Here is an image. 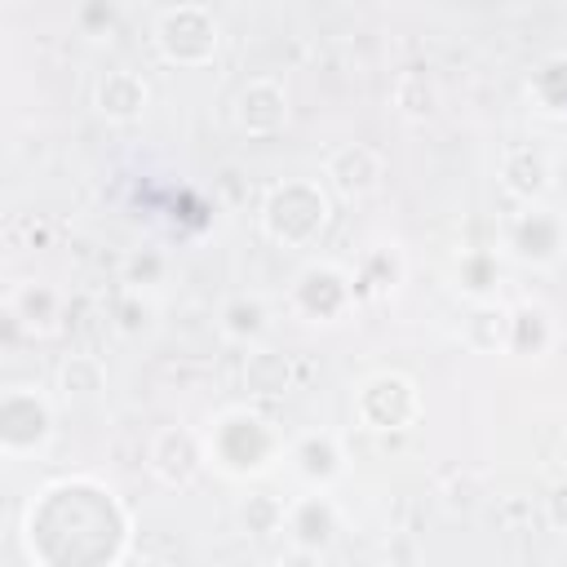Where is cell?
Segmentation results:
<instances>
[{"label": "cell", "instance_id": "1", "mask_svg": "<svg viewBox=\"0 0 567 567\" xmlns=\"http://www.w3.org/2000/svg\"><path fill=\"white\" fill-rule=\"evenodd\" d=\"M22 540L40 567H115L133 549V514L111 483L66 474L27 501Z\"/></svg>", "mask_w": 567, "mask_h": 567}, {"label": "cell", "instance_id": "2", "mask_svg": "<svg viewBox=\"0 0 567 567\" xmlns=\"http://www.w3.org/2000/svg\"><path fill=\"white\" fill-rule=\"evenodd\" d=\"M204 452L208 465L230 478V483H252L261 474H270L288 452H284V434L279 425L257 412V408H221L208 430H204Z\"/></svg>", "mask_w": 567, "mask_h": 567}, {"label": "cell", "instance_id": "3", "mask_svg": "<svg viewBox=\"0 0 567 567\" xmlns=\"http://www.w3.org/2000/svg\"><path fill=\"white\" fill-rule=\"evenodd\" d=\"M328 226H332V199L315 177H284L261 199V235L275 248L288 252L319 248Z\"/></svg>", "mask_w": 567, "mask_h": 567}, {"label": "cell", "instance_id": "4", "mask_svg": "<svg viewBox=\"0 0 567 567\" xmlns=\"http://www.w3.org/2000/svg\"><path fill=\"white\" fill-rule=\"evenodd\" d=\"M151 44H155L159 62H168L177 71H199V66H213L221 53V22L208 4L182 0V4H168L155 13Z\"/></svg>", "mask_w": 567, "mask_h": 567}, {"label": "cell", "instance_id": "5", "mask_svg": "<svg viewBox=\"0 0 567 567\" xmlns=\"http://www.w3.org/2000/svg\"><path fill=\"white\" fill-rule=\"evenodd\" d=\"M58 434V412L53 399L35 385H9L0 394V456L4 461H27L44 456Z\"/></svg>", "mask_w": 567, "mask_h": 567}, {"label": "cell", "instance_id": "6", "mask_svg": "<svg viewBox=\"0 0 567 567\" xmlns=\"http://www.w3.org/2000/svg\"><path fill=\"white\" fill-rule=\"evenodd\" d=\"M501 252L527 270H549L567 257V213L549 199L518 204V213L505 221Z\"/></svg>", "mask_w": 567, "mask_h": 567}, {"label": "cell", "instance_id": "7", "mask_svg": "<svg viewBox=\"0 0 567 567\" xmlns=\"http://www.w3.org/2000/svg\"><path fill=\"white\" fill-rule=\"evenodd\" d=\"M425 399L408 372H372L354 390V421L372 434H403L421 421Z\"/></svg>", "mask_w": 567, "mask_h": 567}, {"label": "cell", "instance_id": "8", "mask_svg": "<svg viewBox=\"0 0 567 567\" xmlns=\"http://www.w3.org/2000/svg\"><path fill=\"white\" fill-rule=\"evenodd\" d=\"M354 301H359L354 270H346V266H337V261H306V266L292 275V284H288V306H292V315L306 319V323L332 328V323L350 319Z\"/></svg>", "mask_w": 567, "mask_h": 567}, {"label": "cell", "instance_id": "9", "mask_svg": "<svg viewBox=\"0 0 567 567\" xmlns=\"http://www.w3.org/2000/svg\"><path fill=\"white\" fill-rule=\"evenodd\" d=\"M146 470L155 483L186 492L199 483V474L208 470V452H204V434L190 425H159L146 443Z\"/></svg>", "mask_w": 567, "mask_h": 567}, {"label": "cell", "instance_id": "10", "mask_svg": "<svg viewBox=\"0 0 567 567\" xmlns=\"http://www.w3.org/2000/svg\"><path fill=\"white\" fill-rule=\"evenodd\" d=\"M284 536L306 558H319V554H328L337 545V536H341V509L328 496V487H306L301 496L288 501V509H284Z\"/></svg>", "mask_w": 567, "mask_h": 567}, {"label": "cell", "instance_id": "11", "mask_svg": "<svg viewBox=\"0 0 567 567\" xmlns=\"http://www.w3.org/2000/svg\"><path fill=\"white\" fill-rule=\"evenodd\" d=\"M288 89L275 75H252L248 84H239L235 93V128L252 142H270L288 128Z\"/></svg>", "mask_w": 567, "mask_h": 567}, {"label": "cell", "instance_id": "12", "mask_svg": "<svg viewBox=\"0 0 567 567\" xmlns=\"http://www.w3.org/2000/svg\"><path fill=\"white\" fill-rule=\"evenodd\" d=\"M323 182L341 195V199H368L381 190L385 182V155L368 142H341L328 159H323Z\"/></svg>", "mask_w": 567, "mask_h": 567}, {"label": "cell", "instance_id": "13", "mask_svg": "<svg viewBox=\"0 0 567 567\" xmlns=\"http://www.w3.org/2000/svg\"><path fill=\"white\" fill-rule=\"evenodd\" d=\"M496 177L514 204H536V199H549V190H554V159L532 142H514L501 151Z\"/></svg>", "mask_w": 567, "mask_h": 567}, {"label": "cell", "instance_id": "14", "mask_svg": "<svg viewBox=\"0 0 567 567\" xmlns=\"http://www.w3.org/2000/svg\"><path fill=\"white\" fill-rule=\"evenodd\" d=\"M288 465L306 487H337L350 470V456L332 430H306L288 443Z\"/></svg>", "mask_w": 567, "mask_h": 567}, {"label": "cell", "instance_id": "15", "mask_svg": "<svg viewBox=\"0 0 567 567\" xmlns=\"http://www.w3.org/2000/svg\"><path fill=\"white\" fill-rule=\"evenodd\" d=\"M151 106V84L133 66H111L93 84V111L106 124H137Z\"/></svg>", "mask_w": 567, "mask_h": 567}, {"label": "cell", "instance_id": "16", "mask_svg": "<svg viewBox=\"0 0 567 567\" xmlns=\"http://www.w3.org/2000/svg\"><path fill=\"white\" fill-rule=\"evenodd\" d=\"M403 279H408V257H403L399 244H372V248L359 257V266H354V288H359V297H368V301L394 297V292L403 288Z\"/></svg>", "mask_w": 567, "mask_h": 567}, {"label": "cell", "instance_id": "17", "mask_svg": "<svg viewBox=\"0 0 567 567\" xmlns=\"http://www.w3.org/2000/svg\"><path fill=\"white\" fill-rule=\"evenodd\" d=\"M558 346V323L540 301H518L509 306V350L518 359H545Z\"/></svg>", "mask_w": 567, "mask_h": 567}, {"label": "cell", "instance_id": "18", "mask_svg": "<svg viewBox=\"0 0 567 567\" xmlns=\"http://www.w3.org/2000/svg\"><path fill=\"white\" fill-rule=\"evenodd\" d=\"M9 315H13V323H18L22 332H31V337H49V332L62 328V292H58L53 284L31 279V284L13 288V297H9Z\"/></svg>", "mask_w": 567, "mask_h": 567}, {"label": "cell", "instance_id": "19", "mask_svg": "<svg viewBox=\"0 0 567 567\" xmlns=\"http://www.w3.org/2000/svg\"><path fill=\"white\" fill-rule=\"evenodd\" d=\"M461 346L474 354H505L509 350V306H501L496 297L470 301V310L461 319Z\"/></svg>", "mask_w": 567, "mask_h": 567}, {"label": "cell", "instance_id": "20", "mask_svg": "<svg viewBox=\"0 0 567 567\" xmlns=\"http://www.w3.org/2000/svg\"><path fill=\"white\" fill-rule=\"evenodd\" d=\"M501 279H505L501 248H465V252H456V261H452V288H456L465 301H487V297H496Z\"/></svg>", "mask_w": 567, "mask_h": 567}, {"label": "cell", "instance_id": "21", "mask_svg": "<svg viewBox=\"0 0 567 567\" xmlns=\"http://www.w3.org/2000/svg\"><path fill=\"white\" fill-rule=\"evenodd\" d=\"M390 106H394L403 120H412V124H425V120H434V115L443 111V93H439V80H434L430 71H421V66L403 71V75L394 80V89H390Z\"/></svg>", "mask_w": 567, "mask_h": 567}, {"label": "cell", "instance_id": "22", "mask_svg": "<svg viewBox=\"0 0 567 567\" xmlns=\"http://www.w3.org/2000/svg\"><path fill=\"white\" fill-rule=\"evenodd\" d=\"M244 390L257 399H279L292 390V359L270 346H248L244 354Z\"/></svg>", "mask_w": 567, "mask_h": 567}, {"label": "cell", "instance_id": "23", "mask_svg": "<svg viewBox=\"0 0 567 567\" xmlns=\"http://www.w3.org/2000/svg\"><path fill=\"white\" fill-rule=\"evenodd\" d=\"M217 328L230 346H261L266 332H270V306L261 297H230L217 315Z\"/></svg>", "mask_w": 567, "mask_h": 567}, {"label": "cell", "instance_id": "24", "mask_svg": "<svg viewBox=\"0 0 567 567\" xmlns=\"http://www.w3.org/2000/svg\"><path fill=\"white\" fill-rule=\"evenodd\" d=\"M53 385L66 403H93L106 390V368L97 354H66L53 372Z\"/></svg>", "mask_w": 567, "mask_h": 567}, {"label": "cell", "instance_id": "25", "mask_svg": "<svg viewBox=\"0 0 567 567\" xmlns=\"http://www.w3.org/2000/svg\"><path fill=\"white\" fill-rule=\"evenodd\" d=\"M527 97H532L536 111L567 120V53H554V58H545V62L532 71Z\"/></svg>", "mask_w": 567, "mask_h": 567}, {"label": "cell", "instance_id": "26", "mask_svg": "<svg viewBox=\"0 0 567 567\" xmlns=\"http://www.w3.org/2000/svg\"><path fill=\"white\" fill-rule=\"evenodd\" d=\"M168 270H173L168 252H164V248H155V244H142V248H133V252L124 257L120 279H124V288L155 292V288H164V284H168Z\"/></svg>", "mask_w": 567, "mask_h": 567}, {"label": "cell", "instance_id": "27", "mask_svg": "<svg viewBox=\"0 0 567 567\" xmlns=\"http://www.w3.org/2000/svg\"><path fill=\"white\" fill-rule=\"evenodd\" d=\"M111 315H115V328H120L124 337H146V332H155V315H159V310H155L151 292L124 288V292L115 297Z\"/></svg>", "mask_w": 567, "mask_h": 567}, {"label": "cell", "instance_id": "28", "mask_svg": "<svg viewBox=\"0 0 567 567\" xmlns=\"http://www.w3.org/2000/svg\"><path fill=\"white\" fill-rule=\"evenodd\" d=\"M284 501H275V496H266V492H248L244 501H239V509H235V518H239V527L248 532V536H270V532H284Z\"/></svg>", "mask_w": 567, "mask_h": 567}, {"label": "cell", "instance_id": "29", "mask_svg": "<svg viewBox=\"0 0 567 567\" xmlns=\"http://www.w3.org/2000/svg\"><path fill=\"white\" fill-rule=\"evenodd\" d=\"M120 27V4L115 0H80L75 4V31L89 40H106Z\"/></svg>", "mask_w": 567, "mask_h": 567}, {"label": "cell", "instance_id": "30", "mask_svg": "<svg viewBox=\"0 0 567 567\" xmlns=\"http://www.w3.org/2000/svg\"><path fill=\"white\" fill-rule=\"evenodd\" d=\"M545 523L554 532H567V478L549 487V496H545Z\"/></svg>", "mask_w": 567, "mask_h": 567}, {"label": "cell", "instance_id": "31", "mask_svg": "<svg viewBox=\"0 0 567 567\" xmlns=\"http://www.w3.org/2000/svg\"><path fill=\"white\" fill-rule=\"evenodd\" d=\"M563 159H567V133H563Z\"/></svg>", "mask_w": 567, "mask_h": 567}]
</instances>
